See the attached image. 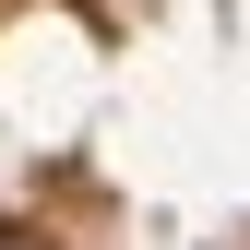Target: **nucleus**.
<instances>
[{
  "label": "nucleus",
  "instance_id": "1",
  "mask_svg": "<svg viewBox=\"0 0 250 250\" xmlns=\"http://www.w3.org/2000/svg\"><path fill=\"white\" fill-rule=\"evenodd\" d=\"M0 250H24V238H0Z\"/></svg>",
  "mask_w": 250,
  "mask_h": 250
}]
</instances>
